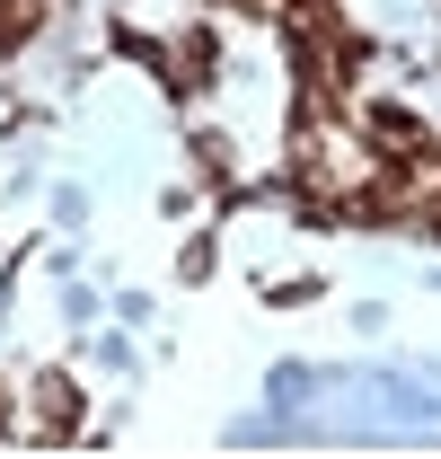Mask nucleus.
Segmentation results:
<instances>
[{
  "label": "nucleus",
  "instance_id": "7ed1b4c3",
  "mask_svg": "<svg viewBox=\"0 0 441 459\" xmlns=\"http://www.w3.org/2000/svg\"><path fill=\"white\" fill-rule=\"evenodd\" d=\"M362 124H371V133L388 142V160H424V151H433V142H424V124H415L406 107H371Z\"/></svg>",
  "mask_w": 441,
  "mask_h": 459
},
{
  "label": "nucleus",
  "instance_id": "20e7f679",
  "mask_svg": "<svg viewBox=\"0 0 441 459\" xmlns=\"http://www.w3.org/2000/svg\"><path fill=\"white\" fill-rule=\"evenodd\" d=\"M45 9H54V0H0V54H18V45L45 27Z\"/></svg>",
  "mask_w": 441,
  "mask_h": 459
},
{
  "label": "nucleus",
  "instance_id": "f257e3e1",
  "mask_svg": "<svg viewBox=\"0 0 441 459\" xmlns=\"http://www.w3.org/2000/svg\"><path fill=\"white\" fill-rule=\"evenodd\" d=\"M36 424H45V442H71V424H80V389H71L62 371L36 380Z\"/></svg>",
  "mask_w": 441,
  "mask_h": 459
},
{
  "label": "nucleus",
  "instance_id": "f03ea898",
  "mask_svg": "<svg viewBox=\"0 0 441 459\" xmlns=\"http://www.w3.org/2000/svg\"><path fill=\"white\" fill-rule=\"evenodd\" d=\"M203 80H212V36L195 27V36H177V45H168V89H177V98H195Z\"/></svg>",
  "mask_w": 441,
  "mask_h": 459
},
{
  "label": "nucleus",
  "instance_id": "39448f33",
  "mask_svg": "<svg viewBox=\"0 0 441 459\" xmlns=\"http://www.w3.org/2000/svg\"><path fill=\"white\" fill-rule=\"evenodd\" d=\"M212 9H256V18H282V0H212Z\"/></svg>",
  "mask_w": 441,
  "mask_h": 459
}]
</instances>
